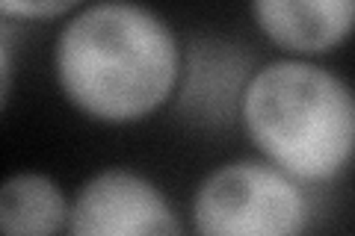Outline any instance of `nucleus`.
<instances>
[{"label":"nucleus","instance_id":"obj_1","mask_svg":"<svg viewBox=\"0 0 355 236\" xmlns=\"http://www.w3.org/2000/svg\"><path fill=\"white\" fill-rule=\"evenodd\" d=\"M62 95L101 125H133L181 86L184 53L175 30L148 6L107 0L80 6L53 44Z\"/></svg>","mask_w":355,"mask_h":236},{"label":"nucleus","instance_id":"obj_2","mask_svg":"<svg viewBox=\"0 0 355 236\" xmlns=\"http://www.w3.org/2000/svg\"><path fill=\"white\" fill-rule=\"evenodd\" d=\"M240 118L254 148L296 183H329L355 160V89L311 60L254 69Z\"/></svg>","mask_w":355,"mask_h":236},{"label":"nucleus","instance_id":"obj_3","mask_svg":"<svg viewBox=\"0 0 355 236\" xmlns=\"http://www.w3.org/2000/svg\"><path fill=\"white\" fill-rule=\"evenodd\" d=\"M308 221L299 183L261 160L216 165L193 195L196 236H305Z\"/></svg>","mask_w":355,"mask_h":236},{"label":"nucleus","instance_id":"obj_4","mask_svg":"<svg viewBox=\"0 0 355 236\" xmlns=\"http://www.w3.org/2000/svg\"><path fill=\"white\" fill-rule=\"evenodd\" d=\"M69 236H184V224L148 177L104 168L77 189Z\"/></svg>","mask_w":355,"mask_h":236},{"label":"nucleus","instance_id":"obj_5","mask_svg":"<svg viewBox=\"0 0 355 236\" xmlns=\"http://www.w3.org/2000/svg\"><path fill=\"white\" fill-rule=\"evenodd\" d=\"M252 74V60L246 51H240V44L196 39L181 71L178 107L193 121L228 125L243 104V92Z\"/></svg>","mask_w":355,"mask_h":236},{"label":"nucleus","instance_id":"obj_6","mask_svg":"<svg viewBox=\"0 0 355 236\" xmlns=\"http://www.w3.org/2000/svg\"><path fill=\"white\" fill-rule=\"evenodd\" d=\"M254 24L296 60L335 51L355 33V0H254Z\"/></svg>","mask_w":355,"mask_h":236},{"label":"nucleus","instance_id":"obj_7","mask_svg":"<svg viewBox=\"0 0 355 236\" xmlns=\"http://www.w3.org/2000/svg\"><path fill=\"white\" fill-rule=\"evenodd\" d=\"M71 221L62 186L42 172H18L0 189L3 236H60Z\"/></svg>","mask_w":355,"mask_h":236},{"label":"nucleus","instance_id":"obj_8","mask_svg":"<svg viewBox=\"0 0 355 236\" xmlns=\"http://www.w3.org/2000/svg\"><path fill=\"white\" fill-rule=\"evenodd\" d=\"M74 12H77L74 0H3L0 3V15L21 21H51Z\"/></svg>","mask_w":355,"mask_h":236},{"label":"nucleus","instance_id":"obj_9","mask_svg":"<svg viewBox=\"0 0 355 236\" xmlns=\"http://www.w3.org/2000/svg\"><path fill=\"white\" fill-rule=\"evenodd\" d=\"M0 74H3V104L9 100V92H12V48L3 39L0 44Z\"/></svg>","mask_w":355,"mask_h":236}]
</instances>
